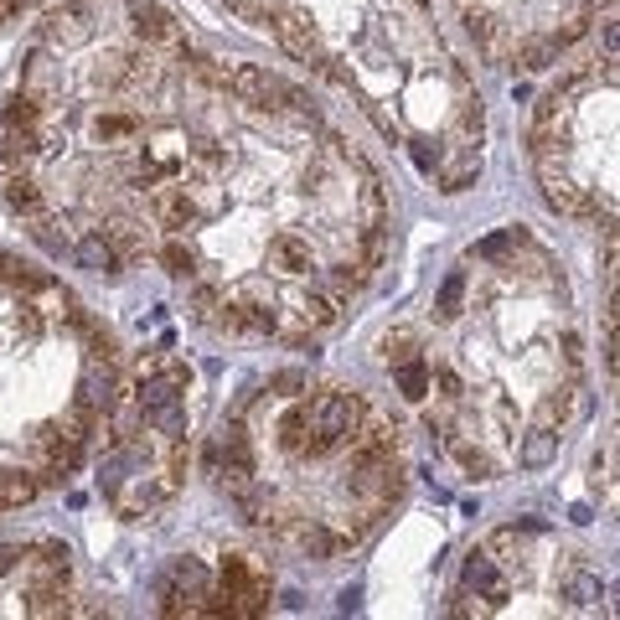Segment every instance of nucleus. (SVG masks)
<instances>
[{"label": "nucleus", "mask_w": 620, "mask_h": 620, "mask_svg": "<svg viewBox=\"0 0 620 620\" xmlns=\"http://www.w3.org/2000/svg\"><path fill=\"white\" fill-rule=\"evenodd\" d=\"M21 336H42V316H37V305H21Z\"/></svg>", "instance_id": "39"}, {"label": "nucleus", "mask_w": 620, "mask_h": 620, "mask_svg": "<svg viewBox=\"0 0 620 620\" xmlns=\"http://www.w3.org/2000/svg\"><path fill=\"white\" fill-rule=\"evenodd\" d=\"M465 584L481 589V595H491V600H502V595H507V589H502V574H496V564H491V553H486V548H476L471 558H465Z\"/></svg>", "instance_id": "10"}, {"label": "nucleus", "mask_w": 620, "mask_h": 620, "mask_svg": "<svg viewBox=\"0 0 620 620\" xmlns=\"http://www.w3.org/2000/svg\"><path fill=\"white\" fill-rule=\"evenodd\" d=\"M124 6H130V16H140V11H150L155 0H124Z\"/></svg>", "instance_id": "43"}, {"label": "nucleus", "mask_w": 620, "mask_h": 620, "mask_svg": "<svg viewBox=\"0 0 620 620\" xmlns=\"http://www.w3.org/2000/svg\"><path fill=\"white\" fill-rule=\"evenodd\" d=\"M150 212H155V223L161 228H192V223H202V207L181 192V186H155V197H150Z\"/></svg>", "instance_id": "4"}, {"label": "nucleus", "mask_w": 620, "mask_h": 620, "mask_svg": "<svg viewBox=\"0 0 620 620\" xmlns=\"http://www.w3.org/2000/svg\"><path fill=\"white\" fill-rule=\"evenodd\" d=\"M409 155H414V166H419L424 176H434V171H440V150H434L429 140H409Z\"/></svg>", "instance_id": "36"}, {"label": "nucleus", "mask_w": 620, "mask_h": 620, "mask_svg": "<svg viewBox=\"0 0 620 620\" xmlns=\"http://www.w3.org/2000/svg\"><path fill=\"white\" fill-rule=\"evenodd\" d=\"M517 243H522V233H517V228H502V233L481 238V243L471 248V254H476V259H507V254H512Z\"/></svg>", "instance_id": "28"}, {"label": "nucleus", "mask_w": 620, "mask_h": 620, "mask_svg": "<svg viewBox=\"0 0 620 620\" xmlns=\"http://www.w3.org/2000/svg\"><path fill=\"white\" fill-rule=\"evenodd\" d=\"M73 254H78V264L93 269V274H119V248H114L104 233L78 238V243H73Z\"/></svg>", "instance_id": "7"}, {"label": "nucleus", "mask_w": 620, "mask_h": 620, "mask_svg": "<svg viewBox=\"0 0 620 620\" xmlns=\"http://www.w3.org/2000/svg\"><path fill=\"white\" fill-rule=\"evenodd\" d=\"M584 31H589V11H579V16H569L564 26H558V31H553V42H558V47H569V42H579V37H584Z\"/></svg>", "instance_id": "37"}, {"label": "nucleus", "mask_w": 620, "mask_h": 620, "mask_svg": "<svg viewBox=\"0 0 620 620\" xmlns=\"http://www.w3.org/2000/svg\"><path fill=\"white\" fill-rule=\"evenodd\" d=\"M26 615H37V620H57V615H73V605H68V584H52V589H31V600H26Z\"/></svg>", "instance_id": "17"}, {"label": "nucleus", "mask_w": 620, "mask_h": 620, "mask_svg": "<svg viewBox=\"0 0 620 620\" xmlns=\"http://www.w3.org/2000/svg\"><path fill=\"white\" fill-rule=\"evenodd\" d=\"M135 37H140V42H150V47H176V42H181V26H176V16H171V11L150 6V11H140V16H135Z\"/></svg>", "instance_id": "6"}, {"label": "nucleus", "mask_w": 620, "mask_h": 620, "mask_svg": "<svg viewBox=\"0 0 620 620\" xmlns=\"http://www.w3.org/2000/svg\"><path fill=\"white\" fill-rule=\"evenodd\" d=\"M357 600H362V589H357V584L341 589V610H357Z\"/></svg>", "instance_id": "42"}, {"label": "nucleus", "mask_w": 620, "mask_h": 620, "mask_svg": "<svg viewBox=\"0 0 620 620\" xmlns=\"http://www.w3.org/2000/svg\"><path fill=\"white\" fill-rule=\"evenodd\" d=\"M0 197H6V207H16V212H37V207H42V186L16 171V176L6 181V192H0Z\"/></svg>", "instance_id": "23"}, {"label": "nucleus", "mask_w": 620, "mask_h": 620, "mask_svg": "<svg viewBox=\"0 0 620 620\" xmlns=\"http://www.w3.org/2000/svg\"><path fill=\"white\" fill-rule=\"evenodd\" d=\"M99 409H88V403H68V409H62V419H57V429H62V440H68V445H88L93 440V429H99Z\"/></svg>", "instance_id": "9"}, {"label": "nucleus", "mask_w": 620, "mask_h": 620, "mask_svg": "<svg viewBox=\"0 0 620 620\" xmlns=\"http://www.w3.org/2000/svg\"><path fill=\"white\" fill-rule=\"evenodd\" d=\"M347 543H352V538H341V533H326L321 522H310L305 533H300V548H305L310 558H336V553L347 548Z\"/></svg>", "instance_id": "22"}, {"label": "nucleus", "mask_w": 620, "mask_h": 620, "mask_svg": "<svg viewBox=\"0 0 620 620\" xmlns=\"http://www.w3.org/2000/svg\"><path fill=\"white\" fill-rule=\"evenodd\" d=\"M362 285H367V264H331L326 269V295L341 305V300H352V295H362Z\"/></svg>", "instance_id": "12"}, {"label": "nucleus", "mask_w": 620, "mask_h": 620, "mask_svg": "<svg viewBox=\"0 0 620 620\" xmlns=\"http://www.w3.org/2000/svg\"><path fill=\"white\" fill-rule=\"evenodd\" d=\"M161 264H166L176 279H192V274H197V254H192V248H186L181 238H171V243L161 248Z\"/></svg>", "instance_id": "27"}, {"label": "nucleus", "mask_w": 620, "mask_h": 620, "mask_svg": "<svg viewBox=\"0 0 620 620\" xmlns=\"http://www.w3.org/2000/svg\"><path fill=\"white\" fill-rule=\"evenodd\" d=\"M207 326L223 331V336H238V331H243V300H217V310H212Z\"/></svg>", "instance_id": "31"}, {"label": "nucleus", "mask_w": 620, "mask_h": 620, "mask_svg": "<svg viewBox=\"0 0 620 620\" xmlns=\"http://www.w3.org/2000/svg\"><path fill=\"white\" fill-rule=\"evenodd\" d=\"M553 455H558V429L553 424H538L522 440V465H527V471H543V465H553Z\"/></svg>", "instance_id": "11"}, {"label": "nucleus", "mask_w": 620, "mask_h": 620, "mask_svg": "<svg viewBox=\"0 0 620 620\" xmlns=\"http://www.w3.org/2000/svg\"><path fill=\"white\" fill-rule=\"evenodd\" d=\"M0 155H6L11 166H31L42 155V135L37 124H6V135H0Z\"/></svg>", "instance_id": "5"}, {"label": "nucleus", "mask_w": 620, "mask_h": 620, "mask_svg": "<svg viewBox=\"0 0 620 620\" xmlns=\"http://www.w3.org/2000/svg\"><path fill=\"white\" fill-rule=\"evenodd\" d=\"M279 445H285V455L305 460L310 455V424H305V398L295 403V409L285 414V424H279Z\"/></svg>", "instance_id": "14"}, {"label": "nucleus", "mask_w": 620, "mask_h": 620, "mask_svg": "<svg viewBox=\"0 0 620 620\" xmlns=\"http://www.w3.org/2000/svg\"><path fill=\"white\" fill-rule=\"evenodd\" d=\"M269 26H274V42L285 47L290 57H300V62H316V57L326 52V47H321V31H316V21H310L300 6H279Z\"/></svg>", "instance_id": "2"}, {"label": "nucleus", "mask_w": 620, "mask_h": 620, "mask_svg": "<svg viewBox=\"0 0 620 620\" xmlns=\"http://www.w3.org/2000/svg\"><path fill=\"white\" fill-rule=\"evenodd\" d=\"M83 0L73 11H62V16H52V26H47V37H52V47H78V42H88V21H83Z\"/></svg>", "instance_id": "15"}, {"label": "nucleus", "mask_w": 620, "mask_h": 620, "mask_svg": "<svg viewBox=\"0 0 620 620\" xmlns=\"http://www.w3.org/2000/svg\"><path fill=\"white\" fill-rule=\"evenodd\" d=\"M295 305H300V321H305V326H316V331L336 321V300H331L326 290H305Z\"/></svg>", "instance_id": "19"}, {"label": "nucleus", "mask_w": 620, "mask_h": 620, "mask_svg": "<svg viewBox=\"0 0 620 620\" xmlns=\"http://www.w3.org/2000/svg\"><path fill=\"white\" fill-rule=\"evenodd\" d=\"M538 161V176H543V202L558 212V217H595V202H589L584 186H574L564 171H553L548 155H533Z\"/></svg>", "instance_id": "3"}, {"label": "nucleus", "mask_w": 620, "mask_h": 620, "mask_svg": "<svg viewBox=\"0 0 620 620\" xmlns=\"http://www.w3.org/2000/svg\"><path fill=\"white\" fill-rule=\"evenodd\" d=\"M243 326H248V331H259V336H274V331H279V316H274V305L243 300Z\"/></svg>", "instance_id": "32"}, {"label": "nucleus", "mask_w": 620, "mask_h": 620, "mask_svg": "<svg viewBox=\"0 0 620 620\" xmlns=\"http://www.w3.org/2000/svg\"><path fill=\"white\" fill-rule=\"evenodd\" d=\"M186 305H192V321H212V310H217V290H207V285H192V295H186Z\"/></svg>", "instance_id": "34"}, {"label": "nucleus", "mask_w": 620, "mask_h": 620, "mask_svg": "<svg viewBox=\"0 0 620 620\" xmlns=\"http://www.w3.org/2000/svg\"><path fill=\"white\" fill-rule=\"evenodd\" d=\"M305 388H310L305 367H285V372H274V378H269V393H279V398H300Z\"/></svg>", "instance_id": "33"}, {"label": "nucleus", "mask_w": 620, "mask_h": 620, "mask_svg": "<svg viewBox=\"0 0 620 620\" xmlns=\"http://www.w3.org/2000/svg\"><path fill=\"white\" fill-rule=\"evenodd\" d=\"M564 362H569V372H579V336L574 331H564Z\"/></svg>", "instance_id": "40"}, {"label": "nucleus", "mask_w": 620, "mask_h": 620, "mask_svg": "<svg viewBox=\"0 0 620 620\" xmlns=\"http://www.w3.org/2000/svg\"><path fill=\"white\" fill-rule=\"evenodd\" d=\"M440 440H445V450H455V460H460V465H465V471H471L476 481H491V476H496V460H491L486 450H476V445H460L450 429L440 434Z\"/></svg>", "instance_id": "18"}, {"label": "nucleus", "mask_w": 620, "mask_h": 620, "mask_svg": "<svg viewBox=\"0 0 620 620\" xmlns=\"http://www.w3.org/2000/svg\"><path fill=\"white\" fill-rule=\"evenodd\" d=\"M6 124H37L42 119V104H37V93H11V104H6V114H0Z\"/></svg>", "instance_id": "29"}, {"label": "nucleus", "mask_w": 620, "mask_h": 620, "mask_svg": "<svg viewBox=\"0 0 620 620\" xmlns=\"http://www.w3.org/2000/svg\"><path fill=\"white\" fill-rule=\"evenodd\" d=\"M52 83H57V62H52L47 52H31V62H26V83H21V88H26V93H47Z\"/></svg>", "instance_id": "25"}, {"label": "nucleus", "mask_w": 620, "mask_h": 620, "mask_svg": "<svg viewBox=\"0 0 620 620\" xmlns=\"http://www.w3.org/2000/svg\"><path fill=\"white\" fill-rule=\"evenodd\" d=\"M367 419L362 393H321L305 398V424H310V455H331L352 440V429Z\"/></svg>", "instance_id": "1"}, {"label": "nucleus", "mask_w": 620, "mask_h": 620, "mask_svg": "<svg viewBox=\"0 0 620 620\" xmlns=\"http://www.w3.org/2000/svg\"><path fill=\"white\" fill-rule=\"evenodd\" d=\"M197 161H207V166H217V145H212V140H197Z\"/></svg>", "instance_id": "41"}, {"label": "nucleus", "mask_w": 620, "mask_h": 620, "mask_svg": "<svg viewBox=\"0 0 620 620\" xmlns=\"http://www.w3.org/2000/svg\"><path fill=\"white\" fill-rule=\"evenodd\" d=\"M564 595H569L574 605H595V600L605 595V579L589 574V569H569V574H564Z\"/></svg>", "instance_id": "20"}, {"label": "nucleus", "mask_w": 620, "mask_h": 620, "mask_svg": "<svg viewBox=\"0 0 620 620\" xmlns=\"http://www.w3.org/2000/svg\"><path fill=\"white\" fill-rule=\"evenodd\" d=\"M558 52H564V47H558L553 37H533V42L517 47V62H522L527 73H543V68H553V62H558Z\"/></svg>", "instance_id": "21"}, {"label": "nucleus", "mask_w": 620, "mask_h": 620, "mask_svg": "<svg viewBox=\"0 0 620 620\" xmlns=\"http://www.w3.org/2000/svg\"><path fill=\"white\" fill-rule=\"evenodd\" d=\"M481 176V161H476V155H471V161H465V166H455L445 181H440V192H465V186H471Z\"/></svg>", "instance_id": "35"}, {"label": "nucleus", "mask_w": 620, "mask_h": 620, "mask_svg": "<svg viewBox=\"0 0 620 620\" xmlns=\"http://www.w3.org/2000/svg\"><path fill=\"white\" fill-rule=\"evenodd\" d=\"M378 352H383L388 362H403V357H414V352H419V331H414V326H398V331H388V336L378 341Z\"/></svg>", "instance_id": "26"}, {"label": "nucleus", "mask_w": 620, "mask_h": 620, "mask_svg": "<svg viewBox=\"0 0 620 620\" xmlns=\"http://www.w3.org/2000/svg\"><path fill=\"white\" fill-rule=\"evenodd\" d=\"M21 558H26V548H21V543H0V579L16 574V569H21Z\"/></svg>", "instance_id": "38"}, {"label": "nucleus", "mask_w": 620, "mask_h": 620, "mask_svg": "<svg viewBox=\"0 0 620 620\" xmlns=\"http://www.w3.org/2000/svg\"><path fill=\"white\" fill-rule=\"evenodd\" d=\"M37 491H42V486H37V476H31V471H11V465H6V471H0V512L26 507Z\"/></svg>", "instance_id": "13"}, {"label": "nucleus", "mask_w": 620, "mask_h": 620, "mask_svg": "<svg viewBox=\"0 0 620 620\" xmlns=\"http://www.w3.org/2000/svg\"><path fill=\"white\" fill-rule=\"evenodd\" d=\"M269 264L285 269V274H305V269H310V248H305L300 238H290V233H279V238L269 243Z\"/></svg>", "instance_id": "16"}, {"label": "nucleus", "mask_w": 620, "mask_h": 620, "mask_svg": "<svg viewBox=\"0 0 620 620\" xmlns=\"http://www.w3.org/2000/svg\"><path fill=\"white\" fill-rule=\"evenodd\" d=\"M460 305H465V274L455 269V274H445L440 295H434V316H440V321H455V316H460Z\"/></svg>", "instance_id": "24"}, {"label": "nucleus", "mask_w": 620, "mask_h": 620, "mask_svg": "<svg viewBox=\"0 0 620 620\" xmlns=\"http://www.w3.org/2000/svg\"><path fill=\"white\" fill-rule=\"evenodd\" d=\"M393 383H398V393L409 398V403H424L429 398V362L414 352V357H403V362H393Z\"/></svg>", "instance_id": "8"}, {"label": "nucleus", "mask_w": 620, "mask_h": 620, "mask_svg": "<svg viewBox=\"0 0 620 620\" xmlns=\"http://www.w3.org/2000/svg\"><path fill=\"white\" fill-rule=\"evenodd\" d=\"M93 135H99V140H135V135H140V119H130V114H104L99 124H93Z\"/></svg>", "instance_id": "30"}]
</instances>
